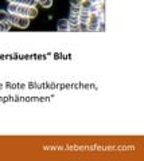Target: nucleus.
Returning a JSON list of instances; mask_svg holds the SVG:
<instances>
[{"label": "nucleus", "mask_w": 144, "mask_h": 161, "mask_svg": "<svg viewBox=\"0 0 144 161\" xmlns=\"http://www.w3.org/2000/svg\"><path fill=\"white\" fill-rule=\"evenodd\" d=\"M80 11H81V7H71V15L78 16L80 15Z\"/></svg>", "instance_id": "obj_13"}, {"label": "nucleus", "mask_w": 144, "mask_h": 161, "mask_svg": "<svg viewBox=\"0 0 144 161\" xmlns=\"http://www.w3.org/2000/svg\"><path fill=\"white\" fill-rule=\"evenodd\" d=\"M37 15H38V8L37 7H28V18H37Z\"/></svg>", "instance_id": "obj_8"}, {"label": "nucleus", "mask_w": 144, "mask_h": 161, "mask_svg": "<svg viewBox=\"0 0 144 161\" xmlns=\"http://www.w3.org/2000/svg\"><path fill=\"white\" fill-rule=\"evenodd\" d=\"M11 3H18V4H22L23 0H11Z\"/></svg>", "instance_id": "obj_15"}, {"label": "nucleus", "mask_w": 144, "mask_h": 161, "mask_svg": "<svg viewBox=\"0 0 144 161\" xmlns=\"http://www.w3.org/2000/svg\"><path fill=\"white\" fill-rule=\"evenodd\" d=\"M70 4H71V7H81L82 0H70Z\"/></svg>", "instance_id": "obj_12"}, {"label": "nucleus", "mask_w": 144, "mask_h": 161, "mask_svg": "<svg viewBox=\"0 0 144 161\" xmlns=\"http://www.w3.org/2000/svg\"><path fill=\"white\" fill-rule=\"evenodd\" d=\"M57 28H58V31H62V32L70 31V23H69L67 19H61L57 24Z\"/></svg>", "instance_id": "obj_2"}, {"label": "nucleus", "mask_w": 144, "mask_h": 161, "mask_svg": "<svg viewBox=\"0 0 144 161\" xmlns=\"http://www.w3.org/2000/svg\"><path fill=\"white\" fill-rule=\"evenodd\" d=\"M11 24L8 22H0V31H8Z\"/></svg>", "instance_id": "obj_11"}, {"label": "nucleus", "mask_w": 144, "mask_h": 161, "mask_svg": "<svg viewBox=\"0 0 144 161\" xmlns=\"http://www.w3.org/2000/svg\"><path fill=\"white\" fill-rule=\"evenodd\" d=\"M18 20H19V15L8 14V23L11 26H16V24H18Z\"/></svg>", "instance_id": "obj_6"}, {"label": "nucleus", "mask_w": 144, "mask_h": 161, "mask_svg": "<svg viewBox=\"0 0 144 161\" xmlns=\"http://www.w3.org/2000/svg\"><path fill=\"white\" fill-rule=\"evenodd\" d=\"M92 4H103L104 0H90Z\"/></svg>", "instance_id": "obj_14"}, {"label": "nucleus", "mask_w": 144, "mask_h": 161, "mask_svg": "<svg viewBox=\"0 0 144 161\" xmlns=\"http://www.w3.org/2000/svg\"><path fill=\"white\" fill-rule=\"evenodd\" d=\"M18 7H19L18 3H9L7 12H8V14H16V11H18Z\"/></svg>", "instance_id": "obj_7"}, {"label": "nucleus", "mask_w": 144, "mask_h": 161, "mask_svg": "<svg viewBox=\"0 0 144 161\" xmlns=\"http://www.w3.org/2000/svg\"><path fill=\"white\" fill-rule=\"evenodd\" d=\"M16 15H19V16H26V18H28V7L27 5H24V4H19V7H18V11H16Z\"/></svg>", "instance_id": "obj_4"}, {"label": "nucleus", "mask_w": 144, "mask_h": 161, "mask_svg": "<svg viewBox=\"0 0 144 161\" xmlns=\"http://www.w3.org/2000/svg\"><path fill=\"white\" fill-rule=\"evenodd\" d=\"M39 4H41L43 8H50L51 5H53V0H41Z\"/></svg>", "instance_id": "obj_9"}, {"label": "nucleus", "mask_w": 144, "mask_h": 161, "mask_svg": "<svg viewBox=\"0 0 144 161\" xmlns=\"http://www.w3.org/2000/svg\"><path fill=\"white\" fill-rule=\"evenodd\" d=\"M7 2H9V3H11V0H7Z\"/></svg>", "instance_id": "obj_16"}, {"label": "nucleus", "mask_w": 144, "mask_h": 161, "mask_svg": "<svg viewBox=\"0 0 144 161\" xmlns=\"http://www.w3.org/2000/svg\"><path fill=\"white\" fill-rule=\"evenodd\" d=\"M28 24H30V18H26V16H19V20H18V27L20 28H26L28 27Z\"/></svg>", "instance_id": "obj_3"}, {"label": "nucleus", "mask_w": 144, "mask_h": 161, "mask_svg": "<svg viewBox=\"0 0 144 161\" xmlns=\"http://www.w3.org/2000/svg\"><path fill=\"white\" fill-rule=\"evenodd\" d=\"M78 19H80V23H84V24H88L90 20V12L88 9H82L81 8L80 11V15H78Z\"/></svg>", "instance_id": "obj_1"}, {"label": "nucleus", "mask_w": 144, "mask_h": 161, "mask_svg": "<svg viewBox=\"0 0 144 161\" xmlns=\"http://www.w3.org/2000/svg\"><path fill=\"white\" fill-rule=\"evenodd\" d=\"M86 27H88V31H99L101 28V24L97 23V22H89L86 24Z\"/></svg>", "instance_id": "obj_5"}, {"label": "nucleus", "mask_w": 144, "mask_h": 161, "mask_svg": "<svg viewBox=\"0 0 144 161\" xmlns=\"http://www.w3.org/2000/svg\"><path fill=\"white\" fill-rule=\"evenodd\" d=\"M0 22H8V12L0 9Z\"/></svg>", "instance_id": "obj_10"}]
</instances>
